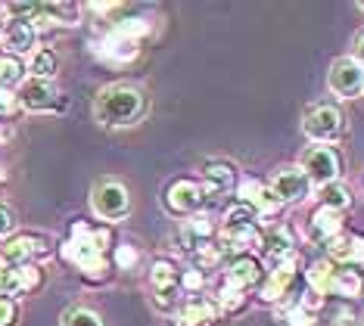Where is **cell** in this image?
<instances>
[{
    "label": "cell",
    "instance_id": "cell-1",
    "mask_svg": "<svg viewBox=\"0 0 364 326\" xmlns=\"http://www.w3.org/2000/svg\"><path fill=\"white\" fill-rule=\"evenodd\" d=\"M109 249H112L109 227H94L87 221H75L69 239L60 246V255L63 261L78 267L87 280H106L109 277V258H106Z\"/></svg>",
    "mask_w": 364,
    "mask_h": 326
},
{
    "label": "cell",
    "instance_id": "cell-17",
    "mask_svg": "<svg viewBox=\"0 0 364 326\" xmlns=\"http://www.w3.org/2000/svg\"><path fill=\"white\" fill-rule=\"evenodd\" d=\"M228 280L234 283L240 289H250V286H259L264 280V271H262V261L252 255H237L230 258L228 264Z\"/></svg>",
    "mask_w": 364,
    "mask_h": 326
},
{
    "label": "cell",
    "instance_id": "cell-12",
    "mask_svg": "<svg viewBox=\"0 0 364 326\" xmlns=\"http://www.w3.org/2000/svg\"><path fill=\"white\" fill-rule=\"evenodd\" d=\"M309 190H311V183L299 168H280L274 174V180H271V193H274V199L280 205L284 202H302V199L309 196Z\"/></svg>",
    "mask_w": 364,
    "mask_h": 326
},
{
    "label": "cell",
    "instance_id": "cell-11",
    "mask_svg": "<svg viewBox=\"0 0 364 326\" xmlns=\"http://www.w3.org/2000/svg\"><path fill=\"white\" fill-rule=\"evenodd\" d=\"M35 44H38V31L31 22H22V19L4 22V31H0V47H4V53L22 60V53H31Z\"/></svg>",
    "mask_w": 364,
    "mask_h": 326
},
{
    "label": "cell",
    "instance_id": "cell-14",
    "mask_svg": "<svg viewBox=\"0 0 364 326\" xmlns=\"http://www.w3.org/2000/svg\"><path fill=\"white\" fill-rule=\"evenodd\" d=\"M97 53L103 56V60H109V63H131L134 56L140 53V40L137 38H131L128 31H122L119 25L100 40V47H97Z\"/></svg>",
    "mask_w": 364,
    "mask_h": 326
},
{
    "label": "cell",
    "instance_id": "cell-28",
    "mask_svg": "<svg viewBox=\"0 0 364 326\" xmlns=\"http://www.w3.org/2000/svg\"><path fill=\"white\" fill-rule=\"evenodd\" d=\"M327 255H330V264H352V237L349 233H339L336 239L327 242Z\"/></svg>",
    "mask_w": 364,
    "mask_h": 326
},
{
    "label": "cell",
    "instance_id": "cell-40",
    "mask_svg": "<svg viewBox=\"0 0 364 326\" xmlns=\"http://www.w3.org/2000/svg\"><path fill=\"white\" fill-rule=\"evenodd\" d=\"M358 6H361V13H364V4H358Z\"/></svg>",
    "mask_w": 364,
    "mask_h": 326
},
{
    "label": "cell",
    "instance_id": "cell-30",
    "mask_svg": "<svg viewBox=\"0 0 364 326\" xmlns=\"http://www.w3.org/2000/svg\"><path fill=\"white\" fill-rule=\"evenodd\" d=\"M60 326H103V317L90 308H72V311L63 314Z\"/></svg>",
    "mask_w": 364,
    "mask_h": 326
},
{
    "label": "cell",
    "instance_id": "cell-18",
    "mask_svg": "<svg viewBox=\"0 0 364 326\" xmlns=\"http://www.w3.org/2000/svg\"><path fill=\"white\" fill-rule=\"evenodd\" d=\"M339 233H343V214L339 212H330V208H318V212L311 214V221H309V237L314 242H327L330 239H336Z\"/></svg>",
    "mask_w": 364,
    "mask_h": 326
},
{
    "label": "cell",
    "instance_id": "cell-31",
    "mask_svg": "<svg viewBox=\"0 0 364 326\" xmlns=\"http://www.w3.org/2000/svg\"><path fill=\"white\" fill-rule=\"evenodd\" d=\"M56 25H78V6L75 4H47L41 6Z\"/></svg>",
    "mask_w": 364,
    "mask_h": 326
},
{
    "label": "cell",
    "instance_id": "cell-27",
    "mask_svg": "<svg viewBox=\"0 0 364 326\" xmlns=\"http://www.w3.org/2000/svg\"><path fill=\"white\" fill-rule=\"evenodd\" d=\"M150 283L156 286V292L175 289L178 286V267H175V261H168V258H159V261L153 264V271H150Z\"/></svg>",
    "mask_w": 364,
    "mask_h": 326
},
{
    "label": "cell",
    "instance_id": "cell-7",
    "mask_svg": "<svg viewBox=\"0 0 364 326\" xmlns=\"http://www.w3.org/2000/svg\"><path fill=\"white\" fill-rule=\"evenodd\" d=\"M50 255V242L47 237L38 233H16L0 246V258L6 267H19V264H35V258Z\"/></svg>",
    "mask_w": 364,
    "mask_h": 326
},
{
    "label": "cell",
    "instance_id": "cell-6",
    "mask_svg": "<svg viewBox=\"0 0 364 326\" xmlns=\"http://www.w3.org/2000/svg\"><path fill=\"white\" fill-rule=\"evenodd\" d=\"M209 202V196H205V187L190 178H178L168 183V190H165V208H168L171 214H181V217H193L200 208Z\"/></svg>",
    "mask_w": 364,
    "mask_h": 326
},
{
    "label": "cell",
    "instance_id": "cell-9",
    "mask_svg": "<svg viewBox=\"0 0 364 326\" xmlns=\"http://www.w3.org/2000/svg\"><path fill=\"white\" fill-rule=\"evenodd\" d=\"M44 286V271L38 264H19V267H0V295H28Z\"/></svg>",
    "mask_w": 364,
    "mask_h": 326
},
{
    "label": "cell",
    "instance_id": "cell-32",
    "mask_svg": "<svg viewBox=\"0 0 364 326\" xmlns=\"http://www.w3.org/2000/svg\"><path fill=\"white\" fill-rule=\"evenodd\" d=\"M178 286L187 289V292H200L205 286V273L200 271V267H190V271H184L178 277Z\"/></svg>",
    "mask_w": 364,
    "mask_h": 326
},
{
    "label": "cell",
    "instance_id": "cell-33",
    "mask_svg": "<svg viewBox=\"0 0 364 326\" xmlns=\"http://www.w3.org/2000/svg\"><path fill=\"white\" fill-rule=\"evenodd\" d=\"M115 267L119 271H131V267L137 264V249L134 246H128V242H122V246H115Z\"/></svg>",
    "mask_w": 364,
    "mask_h": 326
},
{
    "label": "cell",
    "instance_id": "cell-22",
    "mask_svg": "<svg viewBox=\"0 0 364 326\" xmlns=\"http://www.w3.org/2000/svg\"><path fill=\"white\" fill-rule=\"evenodd\" d=\"M262 252H264V258H268L271 264L284 261V258L293 255V237H289L287 230H271V233H264Z\"/></svg>",
    "mask_w": 364,
    "mask_h": 326
},
{
    "label": "cell",
    "instance_id": "cell-16",
    "mask_svg": "<svg viewBox=\"0 0 364 326\" xmlns=\"http://www.w3.org/2000/svg\"><path fill=\"white\" fill-rule=\"evenodd\" d=\"M218 320V305L209 298H190L175 311V326H212Z\"/></svg>",
    "mask_w": 364,
    "mask_h": 326
},
{
    "label": "cell",
    "instance_id": "cell-3",
    "mask_svg": "<svg viewBox=\"0 0 364 326\" xmlns=\"http://www.w3.org/2000/svg\"><path fill=\"white\" fill-rule=\"evenodd\" d=\"M299 171L309 178V183H314V187H327V183H333L339 178V171H343V158L336 156V149L311 143L299 156Z\"/></svg>",
    "mask_w": 364,
    "mask_h": 326
},
{
    "label": "cell",
    "instance_id": "cell-13",
    "mask_svg": "<svg viewBox=\"0 0 364 326\" xmlns=\"http://www.w3.org/2000/svg\"><path fill=\"white\" fill-rule=\"evenodd\" d=\"M237 202L240 205H250L255 217H262V214H274L280 202L274 199V193H271L268 187H264L262 180H255V178H246V180H240V187H237Z\"/></svg>",
    "mask_w": 364,
    "mask_h": 326
},
{
    "label": "cell",
    "instance_id": "cell-20",
    "mask_svg": "<svg viewBox=\"0 0 364 326\" xmlns=\"http://www.w3.org/2000/svg\"><path fill=\"white\" fill-rule=\"evenodd\" d=\"M212 237H215V224H212L209 214H193L184 224V230H181V239H184L187 249H193V252H200V249L209 246Z\"/></svg>",
    "mask_w": 364,
    "mask_h": 326
},
{
    "label": "cell",
    "instance_id": "cell-36",
    "mask_svg": "<svg viewBox=\"0 0 364 326\" xmlns=\"http://www.w3.org/2000/svg\"><path fill=\"white\" fill-rule=\"evenodd\" d=\"M16 230V214L13 208L6 202H0V237H10V233Z\"/></svg>",
    "mask_w": 364,
    "mask_h": 326
},
{
    "label": "cell",
    "instance_id": "cell-19",
    "mask_svg": "<svg viewBox=\"0 0 364 326\" xmlns=\"http://www.w3.org/2000/svg\"><path fill=\"white\" fill-rule=\"evenodd\" d=\"M203 178H205V196H221L228 193L230 187L237 183V174L228 162H205L203 165Z\"/></svg>",
    "mask_w": 364,
    "mask_h": 326
},
{
    "label": "cell",
    "instance_id": "cell-38",
    "mask_svg": "<svg viewBox=\"0 0 364 326\" xmlns=\"http://www.w3.org/2000/svg\"><path fill=\"white\" fill-rule=\"evenodd\" d=\"M352 53H355L352 60H355V63H358L361 69H364V31H361L358 38H355V47H352Z\"/></svg>",
    "mask_w": 364,
    "mask_h": 326
},
{
    "label": "cell",
    "instance_id": "cell-34",
    "mask_svg": "<svg viewBox=\"0 0 364 326\" xmlns=\"http://www.w3.org/2000/svg\"><path fill=\"white\" fill-rule=\"evenodd\" d=\"M0 326H19V305L0 295Z\"/></svg>",
    "mask_w": 364,
    "mask_h": 326
},
{
    "label": "cell",
    "instance_id": "cell-4",
    "mask_svg": "<svg viewBox=\"0 0 364 326\" xmlns=\"http://www.w3.org/2000/svg\"><path fill=\"white\" fill-rule=\"evenodd\" d=\"M343 128H346V115H343V109L333 106V103L311 106L302 119V131L309 134L311 143H321V146L330 143V140H336L339 134H343Z\"/></svg>",
    "mask_w": 364,
    "mask_h": 326
},
{
    "label": "cell",
    "instance_id": "cell-35",
    "mask_svg": "<svg viewBox=\"0 0 364 326\" xmlns=\"http://www.w3.org/2000/svg\"><path fill=\"white\" fill-rule=\"evenodd\" d=\"M284 320H287V326H311L314 323V314H309L305 308H299V305H293L289 311L284 314Z\"/></svg>",
    "mask_w": 364,
    "mask_h": 326
},
{
    "label": "cell",
    "instance_id": "cell-8",
    "mask_svg": "<svg viewBox=\"0 0 364 326\" xmlns=\"http://www.w3.org/2000/svg\"><path fill=\"white\" fill-rule=\"evenodd\" d=\"M327 87L333 90L336 97L343 99H352L364 90V69L352 56H343V60H333L330 63V72H327Z\"/></svg>",
    "mask_w": 364,
    "mask_h": 326
},
{
    "label": "cell",
    "instance_id": "cell-37",
    "mask_svg": "<svg viewBox=\"0 0 364 326\" xmlns=\"http://www.w3.org/2000/svg\"><path fill=\"white\" fill-rule=\"evenodd\" d=\"M352 264L355 267H364V237H352Z\"/></svg>",
    "mask_w": 364,
    "mask_h": 326
},
{
    "label": "cell",
    "instance_id": "cell-41",
    "mask_svg": "<svg viewBox=\"0 0 364 326\" xmlns=\"http://www.w3.org/2000/svg\"><path fill=\"white\" fill-rule=\"evenodd\" d=\"M361 183H364V178H361Z\"/></svg>",
    "mask_w": 364,
    "mask_h": 326
},
{
    "label": "cell",
    "instance_id": "cell-25",
    "mask_svg": "<svg viewBox=\"0 0 364 326\" xmlns=\"http://www.w3.org/2000/svg\"><path fill=\"white\" fill-rule=\"evenodd\" d=\"M349 205H352L349 187H343L339 180L327 183V187H321V208H330V212H339V214H343Z\"/></svg>",
    "mask_w": 364,
    "mask_h": 326
},
{
    "label": "cell",
    "instance_id": "cell-23",
    "mask_svg": "<svg viewBox=\"0 0 364 326\" xmlns=\"http://www.w3.org/2000/svg\"><path fill=\"white\" fill-rule=\"evenodd\" d=\"M361 289H364V280H361V273L355 271V267H336V273H333V295L339 298H358L361 295Z\"/></svg>",
    "mask_w": 364,
    "mask_h": 326
},
{
    "label": "cell",
    "instance_id": "cell-39",
    "mask_svg": "<svg viewBox=\"0 0 364 326\" xmlns=\"http://www.w3.org/2000/svg\"><path fill=\"white\" fill-rule=\"evenodd\" d=\"M0 31H4V13H0Z\"/></svg>",
    "mask_w": 364,
    "mask_h": 326
},
{
    "label": "cell",
    "instance_id": "cell-5",
    "mask_svg": "<svg viewBox=\"0 0 364 326\" xmlns=\"http://www.w3.org/2000/svg\"><path fill=\"white\" fill-rule=\"evenodd\" d=\"M90 205H94V214L100 221H125L131 212V196L125 190V183L119 180H100L90 193Z\"/></svg>",
    "mask_w": 364,
    "mask_h": 326
},
{
    "label": "cell",
    "instance_id": "cell-10",
    "mask_svg": "<svg viewBox=\"0 0 364 326\" xmlns=\"http://www.w3.org/2000/svg\"><path fill=\"white\" fill-rule=\"evenodd\" d=\"M16 99H19V109H26V112H50V109L63 106L60 90L53 87V81H38V78L26 81Z\"/></svg>",
    "mask_w": 364,
    "mask_h": 326
},
{
    "label": "cell",
    "instance_id": "cell-26",
    "mask_svg": "<svg viewBox=\"0 0 364 326\" xmlns=\"http://www.w3.org/2000/svg\"><path fill=\"white\" fill-rule=\"evenodd\" d=\"M333 273L336 267L330 261H318L309 267V286L311 292H318V295H333Z\"/></svg>",
    "mask_w": 364,
    "mask_h": 326
},
{
    "label": "cell",
    "instance_id": "cell-2",
    "mask_svg": "<svg viewBox=\"0 0 364 326\" xmlns=\"http://www.w3.org/2000/svg\"><path fill=\"white\" fill-rule=\"evenodd\" d=\"M94 115L106 128H128L146 115V94L134 85H109L94 99Z\"/></svg>",
    "mask_w": 364,
    "mask_h": 326
},
{
    "label": "cell",
    "instance_id": "cell-15",
    "mask_svg": "<svg viewBox=\"0 0 364 326\" xmlns=\"http://www.w3.org/2000/svg\"><path fill=\"white\" fill-rule=\"evenodd\" d=\"M293 277H296V255H289V258H284V261H277L274 267H271L268 277H264V283H262V302H277V298L289 289Z\"/></svg>",
    "mask_w": 364,
    "mask_h": 326
},
{
    "label": "cell",
    "instance_id": "cell-21",
    "mask_svg": "<svg viewBox=\"0 0 364 326\" xmlns=\"http://www.w3.org/2000/svg\"><path fill=\"white\" fill-rule=\"evenodd\" d=\"M26 72L28 65L19 56H10L0 50V90H13L16 85H26Z\"/></svg>",
    "mask_w": 364,
    "mask_h": 326
},
{
    "label": "cell",
    "instance_id": "cell-24",
    "mask_svg": "<svg viewBox=\"0 0 364 326\" xmlns=\"http://www.w3.org/2000/svg\"><path fill=\"white\" fill-rule=\"evenodd\" d=\"M56 69H60V60H56V53L50 47H38V50H31V60H28V72H31V78H38V81H50Z\"/></svg>",
    "mask_w": 364,
    "mask_h": 326
},
{
    "label": "cell",
    "instance_id": "cell-29",
    "mask_svg": "<svg viewBox=\"0 0 364 326\" xmlns=\"http://www.w3.org/2000/svg\"><path fill=\"white\" fill-rule=\"evenodd\" d=\"M246 305V289L234 286L230 280H225V286L218 289V308L221 311H237V308Z\"/></svg>",
    "mask_w": 364,
    "mask_h": 326
}]
</instances>
